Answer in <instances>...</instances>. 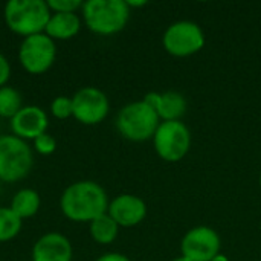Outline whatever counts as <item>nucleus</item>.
<instances>
[{
	"instance_id": "obj_2",
	"label": "nucleus",
	"mask_w": 261,
	"mask_h": 261,
	"mask_svg": "<svg viewBox=\"0 0 261 261\" xmlns=\"http://www.w3.org/2000/svg\"><path fill=\"white\" fill-rule=\"evenodd\" d=\"M50 18V9L44 0H9L5 6L8 28L20 35L43 34Z\"/></svg>"
},
{
	"instance_id": "obj_9",
	"label": "nucleus",
	"mask_w": 261,
	"mask_h": 261,
	"mask_svg": "<svg viewBox=\"0 0 261 261\" xmlns=\"http://www.w3.org/2000/svg\"><path fill=\"white\" fill-rule=\"evenodd\" d=\"M109 113V99L104 92L95 87H84L72 98V115L86 125L101 122Z\"/></svg>"
},
{
	"instance_id": "obj_21",
	"label": "nucleus",
	"mask_w": 261,
	"mask_h": 261,
	"mask_svg": "<svg viewBox=\"0 0 261 261\" xmlns=\"http://www.w3.org/2000/svg\"><path fill=\"white\" fill-rule=\"evenodd\" d=\"M34 147H35V150L40 154H50V153L55 151L57 142H55V139L50 135L43 133V135H40L38 138L34 139Z\"/></svg>"
},
{
	"instance_id": "obj_25",
	"label": "nucleus",
	"mask_w": 261,
	"mask_h": 261,
	"mask_svg": "<svg viewBox=\"0 0 261 261\" xmlns=\"http://www.w3.org/2000/svg\"><path fill=\"white\" fill-rule=\"evenodd\" d=\"M125 3H127V6H144L147 2H130V0H127Z\"/></svg>"
},
{
	"instance_id": "obj_23",
	"label": "nucleus",
	"mask_w": 261,
	"mask_h": 261,
	"mask_svg": "<svg viewBox=\"0 0 261 261\" xmlns=\"http://www.w3.org/2000/svg\"><path fill=\"white\" fill-rule=\"evenodd\" d=\"M11 76V66L9 61L0 54V87H3L6 84V81Z\"/></svg>"
},
{
	"instance_id": "obj_22",
	"label": "nucleus",
	"mask_w": 261,
	"mask_h": 261,
	"mask_svg": "<svg viewBox=\"0 0 261 261\" xmlns=\"http://www.w3.org/2000/svg\"><path fill=\"white\" fill-rule=\"evenodd\" d=\"M46 3L55 12H75V9L83 6L81 0H47Z\"/></svg>"
},
{
	"instance_id": "obj_20",
	"label": "nucleus",
	"mask_w": 261,
	"mask_h": 261,
	"mask_svg": "<svg viewBox=\"0 0 261 261\" xmlns=\"http://www.w3.org/2000/svg\"><path fill=\"white\" fill-rule=\"evenodd\" d=\"M52 115L58 119H66L72 115V99L67 96H58L50 104Z\"/></svg>"
},
{
	"instance_id": "obj_16",
	"label": "nucleus",
	"mask_w": 261,
	"mask_h": 261,
	"mask_svg": "<svg viewBox=\"0 0 261 261\" xmlns=\"http://www.w3.org/2000/svg\"><path fill=\"white\" fill-rule=\"evenodd\" d=\"M38 208H40V196L37 191L29 190V188L20 190L11 202V210L21 220L35 216Z\"/></svg>"
},
{
	"instance_id": "obj_18",
	"label": "nucleus",
	"mask_w": 261,
	"mask_h": 261,
	"mask_svg": "<svg viewBox=\"0 0 261 261\" xmlns=\"http://www.w3.org/2000/svg\"><path fill=\"white\" fill-rule=\"evenodd\" d=\"M21 110V95L8 86L0 87V116L14 118Z\"/></svg>"
},
{
	"instance_id": "obj_27",
	"label": "nucleus",
	"mask_w": 261,
	"mask_h": 261,
	"mask_svg": "<svg viewBox=\"0 0 261 261\" xmlns=\"http://www.w3.org/2000/svg\"><path fill=\"white\" fill-rule=\"evenodd\" d=\"M173 261H190V260H187L185 257H180V258H176V260H173Z\"/></svg>"
},
{
	"instance_id": "obj_11",
	"label": "nucleus",
	"mask_w": 261,
	"mask_h": 261,
	"mask_svg": "<svg viewBox=\"0 0 261 261\" xmlns=\"http://www.w3.org/2000/svg\"><path fill=\"white\" fill-rule=\"evenodd\" d=\"M47 115L37 106H26L11 119V130L20 139H35L46 133Z\"/></svg>"
},
{
	"instance_id": "obj_13",
	"label": "nucleus",
	"mask_w": 261,
	"mask_h": 261,
	"mask_svg": "<svg viewBox=\"0 0 261 261\" xmlns=\"http://www.w3.org/2000/svg\"><path fill=\"white\" fill-rule=\"evenodd\" d=\"M72 255L70 242L58 232L40 237L32 249V261H72Z\"/></svg>"
},
{
	"instance_id": "obj_7",
	"label": "nucleus",
	"mask_w": 261,
	"mask_h": 261,
	"mask_svg": "<svg viewBox=\"0 0 261 261\" xmlns=\"http://www.w3.org/2000/svg\"><path fill=\"white\" fill-rule=\"evenodd\" d=\"M55 43L46 34H35L26 37L20 44L18 60L21 66L34 75L46 72L55 61Z\"/></svg>"
},
{
	"instance_id": "obj_15",
	"label": "nucleus",
	"mask_w": 261,
	"mask_h": 261,
	"mask_svg": "<svg viewBox=\"0 0 261 261\" xmlns=\"http://www.w3.org/2000/svg\"><path fill=\"white\" fill-rule=\"evenodd\" d=\"M80 26L81 21L75 12H55L50 15L44 31L52 40H69L78 34Z\"/></svg>"
},
{
	"instance_id": "obj_3",
	"label": "nucleus",
	"mask_w": 261,
	"mask_h": 261,
	"mask_svg": "<svg viewBox=\"0 0 261 261\" xmlns=\"http://www.w3.org/2000/svg\"><path fill=\"white\" fill-rule=\"evenodd\" d=\"M81 8L87 28L99 35L119 32L130 15L124 0H87Z\"/></svg>"
},
{
	"instance_id": "obj_12",
	"label": "nucleus",
	"mask_w": 261,
	"mask_h": 261,
	"mask_svg": "<svg viewBox=\"0 0 261 261\" xmlns=\"http://www.w3.org/2000/svg\"><path fill=\"white\" fill-rule=\"evenodd\" d=\"M109 216L118 223V226H135L141 223L147 216V206L144 200L132 194H121L109 205Z\"/></svg>"
},
{
	"instance_id": "obj_8",
	"label": "nucleus",
	"mask_w": 261,
	"mask_h": 261,
	"mask_svg": "<svg viewBox=\"0 0 261 261\" xmlns=\"http://www.w3.org/2000/svg\"><path fill=\"white\" fill-rule=\"evenodd\" d=\"M164 47L174 57H188L205 44L202 29L193 21H176L164 34Z\"/></svg>"
},
{
	"instance_id": "obj_17",
	"label": "nucleus",
	"mask_w": 261,
	"mask_h": 261,
	"mask_svg": "<svg viewBox=\"0 0 261 261\" xmlns=\"http://www.w3.org/2000/svg\"><path fill=\"white\" fill-rule=\"evenodd\" d=\"M90 236L96 243L109 245L118 236V223L109 214H102L90 222Z\"/></svg>"
},
{
	"instance_id": "obj_24",
	"label": "nucleus",
	"mask_w": 261,
	"mask_h": 261,
	"mask_svg": "<svg viewBox=\"0 0 261 261\" xmlns=\"http://www.w3.org/2000/svg\"><path fill=\"white\" fill-rule=\"evenodd\" d=\"M96 261H130L125 255L122 254H115V252H110V254H104L101 255Z\"/></svg>"
},
{
	"instance_id": "obj_28",
	"label": "nucleus",
	"mask_w": 261,
	"mask_h": 261,
	"mask_svg": "<svg viewBox=\"0 0 261 261\" xmlns=\"http://www.w3.org/2000/svg\"><path fill=\"white\" fill-rule=\"evenodd\" d=\"M260 185H261V177H260Z\"/></svg>"
},
{
	"instance_id": "obj_19",
	"label": "nucleus",
	"mask_w": 261,
	"mask_h": 261,
	"mask_svg": "<svg viewBox=\"0 0 261 261\" xmlns=\"http://www.w3.org/2000/svg\"><path fill=\"white\" fill-rule=\"evenodd\" d=\"M21 229V219L11 208H0V242L12 240Z\"/></svg>"
},
{
	"instance_id": "obj_4",
	"label": "nucleus",
	"mask_w": 261,
	"mask_h": 261,
	"mask_svg": "<svg viewBox=\"0 0 261 261\" xmlns=\"http://www.w3.org/2000/svg\"><path fill=\"white\" fill-rule=\"evenodd\" d=\"M116 127L125 139L142 142L154 136L159 127V116L147 102L138 101L125 106L119 112Z\"/></svg>"
},
{
	"instance_id": "obj_26",
	"label": "nucleus",
	"mask_w": 261,
	"mask_h": 261,
	"mask_svg": "<svg viewBox=\"0 0 261 261\" xmlns=\"http://www.w3.org/2000/svg\"><path fill=\"white\" fill-rule=\"evenodd\" d=\"M211 261H229V260H228V257H225L223 254H219V255H216V257H214Z\"/></svg>"
},
{
	"instance_id": "obj_14",
	"label": "nucleus",
	"mask_w": 261,
	"mask_h": 261,
	"mask_svg": "<svg viewBox=\"0 0 261 261\" xmlns=\"http://www.w3.org/2000/svg\"><path fill=\"white\" fill-rule=\"evenodd\" d=\"M144 102H147L151 109L156 110L158 116L167 121H179L185 115L187 110V101L185 98L177 92H165V93H147L144 98Z\"/></svg>"
},
{
	"instance_id": "obj_1",
	"label": "nucleus",
	"mask_w": 261,
	"mask_h": 261,
	"mask_svg": "<svg viewBox=\"0 0 261 261\" xmlns=\"http://www.w3.org/2000/svg\"><path fill=\"white\" fill-rule=\"evenodd\" d=\"M63 214L72 222H93L109 210L106 191L92 180L75 182L61 196Z\"/></svg>"
},
{
	"instance_id": "obj_6",
	"label": "nucleus",
	"mask_w": 261,
	"mask_h": 261,
	"mask_svg": "<svg viewBox=\"0 0 261 261\" xmlns=\"http://www.w3.org/2000/svg\"><path fill=\"white\" fill-rule=\"evenodd\" d=\"M153 141L158 154L167 162H177L184 159L191 145L190 132L180 121H167L159 124Z\"/></svg>"
},
{
	"instance_id": "obj_5",
	"label": "nucleus",
	"mask_w": 261,
	"mask_h": 261,
	"mask_svg": "<svg viewBox=\"0 0 261 261\" xmlns=\"http://www.w3.org/2000/svg\"><path fill=\"white\" fill-rule=\"evenodd\" d=\"M34 164L31 147L14 135L0 136V180L17 182L28 176Z\"/></svg>"
},
{
	"instance_id": "obj_10",
	"label": "nucleus",
	"mask_w": 261,
	"mask_h": 261,
	"mask_svg": "<svg viewBox=\"0 0 261 261\" xmlns=\"http://www.w3.org/2000/svg\"><path fill=\"white\" fill-rule=\"evenodd\" d=\"M182 257L190 261H211L220 251L217 232L208 226H197L187 232L182 240Z\"/></svg>"
}]
</instances>
